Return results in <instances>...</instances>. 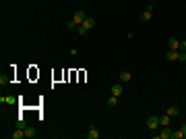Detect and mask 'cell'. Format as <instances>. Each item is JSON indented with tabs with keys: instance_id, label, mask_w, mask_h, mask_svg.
Wrapping results in <instances>:
<instances>
[{
	"instance_id": "1",
	"label": "cell",
	"mask_w": 186,
	"mask_h": 139,
	"mask_svg": "<svg viewBox=\"0 0 186 139\" xmlns=\"http://www.w3.org/2000/svg\"><path fill=\"white\" fill-rule=\"evenodd\" d=\"M157 127H159V118H157V116H149V118H147V129L155 131Z\"/></svg>"
},
{
	"instance_id": "2",
	"label": "cell",
	"mask_w": 186,
	"mask_h": 139,
	"mask_svg": "<svg viewBox=\"0 0 186 139\" xmlns=\"http://www.w3.org/2000/svg\"><path fill=\"white\" fill-rule=\"evenodd\" d=\"M85 19H87V15H85V11H81V9L75 12V17H72V21H75V23H79V25H81Z\"/></svg>"
},
{
	"instance_id": "3",
	"label": "cell",
	"mask_w": 186,
	"mask_h": 139,
	"mask_svg": "<svg viewBox=\"0 0 186 139\" xmlns=\"http://www.w3.org/2000/svg\"><path fill=\"white\" fill-rule=\"evenodd\" d=\"M81 25L87 29V31H89V29H93V27H95V19H93V17H87V19H85Z\"/></svg>"
},
{
	"instance_id": "4",
	"label": "cell",
	"mask_w": 186,
	"mask_h": 139,
	"mask_svg": "<svg viewBox=\"0 0 186 139\" xmlns=\"http://www.w3.org/2000/svg\"><path fill=\"white\" fill-rule=\"evenodd\" d=\"M168 46H170V50H180V40L170 37V40H168Z\"/></svg>"
},
{
	"instance_id": "5",
	"label": "cell",
	"mask_w": 186,
	"mask_h": 139,
	"mask_svg": "<svg viewBox=\"0 0 186 139\" xmlns=\"http://www.w3.org/2000/svg\"><path fill=\"white\" fill-rule=\"evenodd\" d=\"M122 92H124V87H122V83H116V85H112V96H122Z\"/></svg>"
},
{
	"instance_id": "6",
	"label": "cell",
	"mask_w": 186,
	"mask_h": 139,
	"mask_svg": "<svg viewBox=\"0 0 186 139\" xmlns=\"http://www.w3.org/2000/svg\"><path fill=\"white\" fill-rule=\"evenodd\" d=\"M157 137H159V139H172V131H170L168 127H163V131L157 135Z\"/></svg>"
},
{
	"instance_id": "7",
	"label": "cell",
	"mask_w": 186,
	"mask_h": 139,
	"mask_svg": "<svg viewBox=\"0 0 186 139\" xmlns=\"http://www.w3.org/2000/svg\"><path fill=\"white\" fill-rule=\"evenodd\" d=\"M180 114V108H178V106H170V108H168V116H170V118H172V116H178Z\"/></svg>"
},
{
	"instance_id": "8",
	"label": "cell",
	"mask_w": 186,
	"mask_h": 139,
	"mask_svg": "<svg viewBox=\"0 0 186 139\" xmlns=\"http://www.w3.org/2000/svg\"><path fill=\"white\" fill-rule=\"evenodd\" d=\"M165 60H178V50H168Z\"/></svg>"
},
{
	"instance_id": "9",
	"label": "cell",
	"mask_w": 186,
	"mask_h": 139,
	"mask_svg": "<svg viewBox=\"0 0 186 139\" xmlns=\"http://www.w3.org/2000/svg\"><path fill=\"white\" fill-rule=\"evenodd\" d=\"M151 15H153V11H147V9H145V11L141 12V21H149V19H151Z\"/></svg>"
},
{
	"instance_id": "10",
	"label": "cell",
	"mask_w": 186,
	"mask_h": 139,
	"mask_svg": "<svg viewBox=\"0 0 186 139\" xmlns=\"http://www.w3.org/2000/svg\"><path fill=\"white\" fill-rule=\"evenodd\" d=\"M87 137H89V139H97V137H99V131H97L95 127H91V129H89V133H87Z\"/></svg>"
},
{
	"instance_id": "11",
	"label": "cell",
	"mask_w": 186,
	"mask_h": 139,
	"mask_svg": "<svg viewBox=\"0 0 186 139\" xmlns=\"http://www.w3.org/2000/svg\"><path fill=\"white\" fill-rule=\"evenodd\" d=\"M35 135H37L35 127H27V129H25V137H35Z\"/></svg>"
},
{
	"instance_id": "12",
	"label": "cell",
	"mask_w": 186,
	"mask_h": 139,
	"mask_svg": "<svg viewBox=\"0 0 186 139\" xmlns=\"http://www.w3.org/2000/svg\"><path fill=\"white\" fill-rule=\"evenodd\" d=\"M116 104H118V96H110V98H108V106H110V108H114Z\"/></svg>"
},
{
	"instance_id": "13",
	"label": "cell",
	"mask_w": 186,
	"mask_h": 139,
	"mask_svg": "<svg viewBox=\"0 0 186 139\" xmlns=\"http://www.w3.org/2000/svg\"><path fill=\"white\" fill-rule=\"evenodd\" d=\"M130 77H132V75H130L128 71H122V73H120V81H130Z\"/></svg>"
},
{
	"instance_id": "14",
	"label": "cell",
	"mask_w": 186,
	"mask_h": 139,
	"mask_svg": "<svg viewBox=\"0 0 186 139\" xmlns=\"http://www.w3.org/2000/svg\"><path fill=\"white\" fill-rule=\"evenodd\" d=\"M159 125H161V127H168V125H170V116L168 114L161 116V118H159Z\"/></svg>"
},
{
	"instance_id": "15",
	"label": "cell",
	"mask_w": 186,
	"mask_h": 139,
	"mask_svg": "<svg viewBox=\"0 0 186 139\" xmlns=\"http://www.w3.org/2000/svg\"><path fill=\"white\" fill-rule=\"evenodd\" d=\"M182 137H184L182 131H172V139H182Z\"/></svg>"
},
{
	"instance_id": "16",
	"label": "cell",
	"mask_w": 186,
	"mask_h": 139,
	"mask_svg": "<svg viewBox=\"0 0 186 139\" xmlns=\"http://www.w3.org/2000/svg\"><path fill=\"white\" fill-rule=\"evenodd\" d=\"M178 60H180V62H186V52L184 50H178Z\"/></svg>"
},
{
	"instance_id": "17",
	"label": "cell",
	"mask_w": 186,
	"mask_h": 139,
	"mask_svg": "<svg viewBox=\"0 0 186 139\" xmlns=\"http://www.w3.org/2000/svg\"><path fill=\"white\" fill-rule=\"evenodd\" d=\"M17 129H23V131L27 129V123H25L23 118H19V120H17Z\"/></svg>"
},
{
	"instance_id": "18",
	"label": "cell",
	"mask_w": 186,
	"mask_h": 139,
	"mask_svg": "<svg viewBox=\"0 0 186 139\" xmlns=\"http://www.w3.org/2000/svg\"><path fill=\"white\" fill-rule=\"evenodd\" d=\"M77 27H79V23H75V21H68V23H66V29H70V31L77 29Z\"/></svg>"
},
{
	"instance_id": "19",
	"label": "cell",
	"mask_w": 186,
	"mask_h": 139,
	"mask_svg": "<svg viewBox=\"0 0 186 139\" xmlns=\"http://www.w3.org/2000/svg\"><path fill=\"white\" fill-rule=\"evenodd\" d=\"M2 102H6V104H15V98H12V96H6V98H2Z\"/></svg>"
},
{
	"instance_id": "20",
	"label": "cell",
	"mask_w": 186,
	"mask_h": 139,
	"mask_svg": "<svg viewBox=\"0 0 186 139\" xmlns=\"http://www.w3.org/2000/svg\"><path fill=\"white\" fill-rule=\"evenodd\" d=\"M77 31H79V35H85V33H87V29H85L83 25H79V27H77Z\"/></svg>"
},
{
	"instance_id": "21",
	"label": "cell",
	"mask_w": 186,
	"mask_h": 139,
	"mask_svg": "<svg viewBox=\"0 0 186 139\" xmlns=\"http://www.w3.org/2000/svg\"><path fill=\"white\" fill-rule=\"evenodd\" d=\"M180 50H184V52H186V40H184V42H180Z\"/></svg>"
},
{
	"instance_id": "22",
	"label": "cell",
	"mask_w": 186,
	"mask_h": 139,
	"mask_svg": "<svg viewBox=\"0 0 186 139\" xmlns=\"http://www.w3.org/2000/svg\"><path fill=\"white\" fill-rule=\"evenodd\" d=\"M180 131L184 133V137H186V125H182V127H180Z\"/></svg>"
}]
</instances>
